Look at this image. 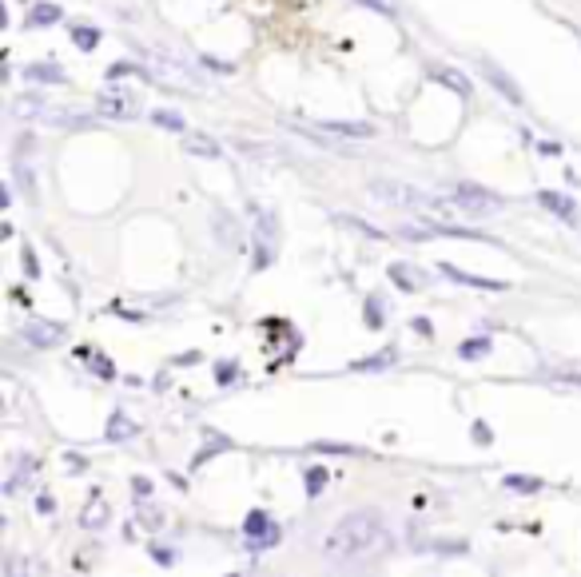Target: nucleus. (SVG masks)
<instances>
[{
    "instance_id": "19",
    "label": "nucleus",
    "mask_w": 581,
    "mask_h": 577,
    "mask_svg": "<svg viewBox=\"0 0 581 577\" xmlns=\"http://www.w3.org/2000/svg\"><path fill=\"white\" fill-rule=\"evenodd\" d=\"M136 434V423L124 415V410H112V418H108V442H119V438Z\"/></svg>"
},
{
    "instance_id": "15",
    "label": "nucleus",
    "mask_w": 581,
    "mask_h": 577,
    "mask_svg": "<svg viewBox=\"0 0 581 577\" xmlns=\"http://www.w3.org/2000/svg\"><path fill=\"white\" fill-rule=\"evenodd\" d=\"M57 21H60V8L48 4V0L29 8V29H48V24H57Z\"/></svg>"
},
{
    "instance_id": "9",
    "label": "nucleus",
    "mask_w": 581,
    "mask_h": 577,
    "mask_svg": "<svg viewBox=\"0 0 581 577\" xmlns=\"http://www.w3.org/2000/svg\"><path fill=\"white\" fill-rule=\"evenodd\" d=\"M538 204L558 215L561 223H577V204L569 196H561V191H538Z\"/></svg>"
},
{
    "instance_id": "39",
    "label": "nucleus",
    "mask_w": 581,
    "mask_h": 577,
    "mask_svg": "<svg viewBox=\"0 0 581 577\" xmlns=\"http://www.w3.org/2000/svg\"><path fill=\"white\" fill-rule=\"evenodd\" d=\"M136 494H140V498H147V494H152V482H147V478H136Z\"/></svg>"
},
{
    "instance_id": "30",
    "label": "nucleus",
    "mask_w": 581,
    "mask_h": 577,
    "mask_svg": "<svg viewBox=\"0 0 581 577\" xmlns=\"http://www.w3.org/2000/svg\"><path fill=\"white\" fill-rule=\"evenodd\" d=\"M311 450H327V454H358V446H347V442H315Z\"/></svg>"
},
{
    "instance_id": "13",
    "label": "nucleus",
    "mask_w": 581,
    "mask_h": 577,
    "mask_svg": "<svg viewBox=\"0 0 581 577\" xmlns=\"http://www.w3.org/2000/svg\"><path fill=\"white\" fill-rule=\"evenodd\" d=\"M322 132H335V136H358V140H371L374 124H343V120H319Z\"/></svg>"
},
{
    "instance_id": "27",
    "label": "nucleus",
    "mask_w": 581,
    "mask_h": 577,
    "mask_svg": "<svg viewBox=\"0 0 581 577\" xmlns=\"http://www.w3.org/2000/svg\"><path fill=\"white\" fill-rule=\"evenodd\" d=\"M506 490H518V494H538L541 478H518V474H506Z\"/></svg>"
},
{
    "instance_id": "37",
    "label": "nucleus",
    "mask_w": 581,
    "mask_h": 577,
    "mask_svg": "<svg viewBox=\"0 0 581 577\" xmlns=\"http://www.w3.org/2000/svg\"><path fill=\"white\" fill-rule=\"evenodd\" d=\"M358 4H366V8H374V13H383V16H394V8L386 4V0H358Z\"/></svg>"
},
{
    "instance_id": "2",
    "label": "nucleus",
    "mask_w": 581,
    "mask_h": 577,
    "mask_svg": "<svg viewBox=\"0 0 581 577\" xmlns=\"http://www.w3.org/2000/svg\"><path fill=\"white\" fill-rule=\"evenodd\" d=\"M454 204L470 215H494V212H502L506 199L490 188H478V183H454Z\"/></svg>"
},
{
    "instance_id": "32",
    "label": "nucleus",
    "mask_w": 581,
    "mask_h": 577,
    "mask_svg": "<svg viewBox=\"0 0 581 577\" xmlns=\"http://www.w3.org/2000/svg\"><path fill=\"white\" fill-rule=\"evenodd\" d=\"M402 240H430L435 235V227H399Z\"/></svg>"
},
{
    "instance_id": "6",
    "label": "nucleus",
    "mask_w": 581,
    "mask_h": 577,
    "mask_svg": "<svg viewBox=\"0 0 581 577\" xmlns=\"http://www.w3.org/2000/svg\"><path fill=\"white\" fill-rule=\"evenodd\" d=\"M24 338H29V346H36V351H48V346H60L68 338V331L60 323H48V319H29L24 323Z\"/></svg>"
},
{
    "instance_id": "16",
    "label": "nucleus",
    "mask_w": 581,
    "mask_h": 577,
    "mask_svg": "<svg viewBox=\"0 0 581 577\" xmlns=\"http://www.w3.org/2000/svg\"><path fill=\"white\" fill-rule=\"evenodd\" d=\"M438 80L446 88H454L462 100H470V92H474V84H470V76L466 72H458V68H438Z\"/></svg>"
},
{
    "instance_id": "21",
    "label": "nucleus",
    "mask_w": 581,
    "mask_h": 577,
    "mask_svg": "<svg viewBox=\"0 0 581 577\" xmlns=\"http://www.w3.org/2000/svg\"><path fill=\"white\" fill-rule=\"evenodd\" d=\"M219 450H232V438H219V434H211V442H207V446H204V450H199L196 458H191V470H199V466H204L211 454H219Z\"/></svg>"
},
{
    "instance_id": "5",
    "label": "nucleus",
    "mask_w": 581,
    "mask_h": 577,
    "mask_svg": "<svg viewBox=\"0 0 581 577\" xmlns=\"http://www.w3.org/2000/svg\"><path fill=\"white\" fill-rule=\"evenodd\" d=\"M478 68H482V76L490 80V88L502 92V96L510 100V104H525V96H522L518 80H514V76H506V72H502V64H497V60H490V57H478Z\"/></svg>"
},
{
    "instance_id": "25",
    "label": "nucleus",
    "mask_w": 581,
    "mask_h": 577,
    "mask_svg": "<svg viewBox=\"0 0 581 577\" xmlns=\"http://www.w3.org/2000/svg\"><path fill=\"white\" fill-rule=\"evenodd\" d=\"M152 124H155V127H168V132H188L183 116H180V112H168V108H160V112L152 116Z\"/></svg>"
},
{
    "instance_id": "20",
    "label": "nucleus",
    "mask_w": 581,
    "mask_h": 577,
    "mask_svg": "<svg viewBox=\"0 0 581 577\" xmlns=\"http://www.w3.org/2000/svg\"><path fill=\"white\" fill-rule=\"evenodd\" d=\"M29 80H36V84H68V76L60 68H52V64H32Z\"/></svg>"
},
{
    "instance_id": "33",
    "label": "nucleus",
    "mask_w": 581,
    "mask_h": 577,
    "mask_svg": "<svg viewBox=\"0 0 581 577\" xmlns=\"http://www.w3.org/2000/svg\"><path fill=\"white\" fill-rule=\"evenodd\" d=\"M108 76H144V68H136V64H112V68H108Z\"/></svg>"
},
{
    "instance_id": "38",
    "label": "nucleus",
    "mask_w": 581,
    "mask_h": 577,
    "mask_svg": "<svg viewBox=\"0 0 581 577\" xmlns=\"http://www.w3.org/2000/svg\"><path fill=\"white\" fill-rule=\"evenodd\" d=\"M24 271H29V279H36V275H40V263H36L32 251H24Z\"/></svg>"
},
{
    "instance_id": "35",
    "label": "nucleus",
    "mask_w": 581,
    "mask_h": 577,
    "mask_svg": "<svg viewBox=\"0 0 581 577\" xmlns=\"http://www.w3.org/2000/svg\"><path fill=\"white\" fill-rule=\"evenodd\" d=\"M92 371H100V379H116V371H112V363L104 359V354H96V363H92Z\"/></svg>"
},
{
    "instance_id": "26",
    "label": "nucleus",
    "mask_w": 581,
    "mask_h": 577,
    "mask_svg": "<svg viewBox=\"0 0 581 577\" xmlns=\"http://www.w3.org/2000/svg\"><path fill=\"white\" fill-rule=\"evenodd\" d=\"M29 474H36V458H21V470H16L13 478H8V486H4V494H16V490H21V482L29 478Z\"/></svg>"
},
{
    "instance_id": "3",
    "label": "nucleus",
    "mask_w": 581,
    "mask_h": 577,
    "mask_svg": "<svg viewBox=\"0 0 581 577\" xmlns=\"http://www.w3.org/2000/svg\"><path fill=\"white\" fill-rule=\"evenodd\" d=\"M366 191H371L374 199H383V204H399V207H427L430 204L418 188H410V183H394V179H371V188Z\"/></svg>"
},
{
    "instance_id": "24",
    "label": "nucleus",
    "mask_w": 581,
    "mask_h": 577,
    "mask_svg": "<svg viewBox=\"0 0 581 577\" xmlns=\"http://www.w3.org/2000/svg\"><path fill=\"white\" fill-rule=\"evenodd\" d=\"M303 486H307V498H315V494L327 486V470H322V466H307V470H303Z\"/></svg>"
},
{
    "instance_id": "36",
    "label": "nucleus",
    "mask_w": 581,
    "mask_h": 577,
    "mask_svg": "<svg viewBox=\"0 0 581 577\" xmlns=\"http://www.w3.org/2000/svg\"><path fill=\"white\" fill-rule=\"evenodd\" d=\"M474 442H482V446L494 442V434H490V426H486V423H474Z\"/></svg>"
},
{
    "instance_id": "12",
    "label": "nucleus",
    "mask_w": 581,
    "mask_h": 577,
    "mask_svg": "<svg viewBox=\"0 0 581 577\" xmlns=\"http://www.w3.org/2000/svg\"><path fill=\"white\" fill-rule=\"evenodd\" d=\"M211 227H216V240L224 247H239V243H243V235H239V223H235L232 212H216Z\"/></svg>"
},
{
    "instance_id": "28",
    "label": "nucleus",
    "mask_w": 581,
    "mask_h": 577,
    "mask_svg": "<svg viewBox=\"0 0 581 577\" xmlns=\"http://www.w3.org/2000/svg\"><path fill=\"white\" fill-rule=\"evenodd\" d=\"M255 223H260L263 240L275 243V235H279V219H275V212H260V215H255Z\"/></svg>"
},
{
    "instance_id": "10",
    "label": "nucleus",
    "mask_w": 581,
    "mask_h": 577,
    "mask_svg": "<svg viewBox=\"0 0 581 577\" xmlns=\"http://www.w3.org/2000/svg\"><path fill=\"white\" fill-rule=\"evenodd\" d=\"M243 534L251 538V542H255V538H263V546H271L275 538H279V526L267 518V510H251L247 521H243Z\"/></svg>"
},
{
    "instance_id": "29",
    "label": "nucleus",
    "mask_w": 581,
    "mask_h": 577,
    "mask_svg": "<svg viewBox=\"0 0 581 577\" xmlns=\"http://www.w3.org/2000/svg\"><path fill=\"white\" fill-rule=\"evenodd\" d=\"M339 223H347V227H355V232H363V235H371V240H383V232L371 223H363V219H355V215H339Z\"/></svg>"
},
{
    "instance_id": "40",
    "label": "nucleus",
    "mask_w": 581,
    "mask_h": 577,
    "mask_svg": "<svg viewBox=\"0 0 581 577\" xmlns=\"http://www.w3.org/2000/svg\"><path fill=\"white\" fill-rule=\"evenodd\" d=\"M538 152H541V155H561L558 144H538Z\"/></svg>"
},
{
    "instance_id": "1",
    "label": "nucleus",
    "mask_w": 581,
    "mask_h": 577,
    "mask_svg": "<svg viewBox=\"0 0 581 577\" xmlns=\"http://www.w3.org/2000/svg\"><path fill=\"white\" fill-rule=\"evenodd\" d=\"M391 549V526L378 510H355V514L339 518L330 526V534L322 538L319 554L335 565H347V562H363V557H374V554H386Z\"/></svg>"
},
{
    "instance_id": "22",
    "label": "nucleus",
    "mask_w": 581,
    "mask_h": 577,
    "mask_svg": "<svg viewBox=\"0 0 581 577\" xmlns=\"http://www.w3.org/2000/svg\"><path fill=\"white\" fill-rule=\"evenodd\" d=\"M72 44L80 52H92L100 44V29H84V24H72Z\"/></svg>"
},
{
    "instance_id": "14",
    "label": "nucleus",
    "mask_w": 581,
    "mask_h": 577,
    "mask_svg": "<svg viewBox=\"0 0 581 577\" xmlns=\"http://www.w3.org/2000/svg\"><path fill=\"white\" fill-rule=\"evenodd\" d=\"M363 323H366V331H383V327H386V299L383 295H366Z\"/></svg>"
},
{
    "instance_id": "18",
    "label": "nucleus",
    "mask_w": 581,
    "mask_h": 577,
    "mask_svg": "<svg viewBox=\"0 0 581 577\" xmlns=\"http://www.w3.org/2000/svg\"><path fill=\"white\" fill-rule=\"evenodd\" d=\"M391 363H399V351H378V354H371V359H358V363H350V374H363V371H383V366H391Z\"/></svg>"
},
{
    "instance_id": "23",
    "label": "nucleus",
    "mask_w": 581,
    "mask_h": 577,
    "mask_svg": "<svg viewBox=\"0 0 581 577\" xmlns=\"http://www.w3.org/2000/svg\"><path fill=\"white\" fill-rule=\"evenodd\" d=\"M104 521H108V506H104V502L92 498L88 506H84V514H80V526L92 529V526H104Z\"/></svg>"
},
{
    "instance_id": "8",
    "label": "nucleus",
    "mask_w": 581,
    "mask_h": 577,
    "mask_svg": "<svg viewBox=\"0 0 581 577\" xmlns=\"http://www.w3.org/2000/svg\"><path fill=\"white\" fill-rule=\"evenodd\" d=\"M386 275L394 279V287H399V291H427L430 287L427 271L410 267V263H391V267H386Z\"/></svg>"
},
{
    "instance_id": "7",
    "label": "nucleus",
    "mask_w": 581,
    "mask_h": 577,
    "mask_svg": "<svg viewBox=\"0 0 581 577\" xmlns=\"http://www.w3.org/2000/svg\"><path fill=\"white\" fill-rule=\"evenodd\" d=\"M438 275H446V279H454V283H462V287H478V291H506L510 283H502V279H486V275H470L462 267H454V263H438Z\"/></svg>"
},
{
    "instance_id": "17",
    "label": "nucleus",
    "mask_w": 581,
    "mask_h": 577,
    "mask_svg": "<svg viewBox=\"0 0 581 577\" xmlns=\"http://www.w3.org/2000/svg\"><path fill=\"white\" fill-rule=\"evenodd\" d=\"M494 351V343L486 335H478V338H466L462 346H458V359H466V363H474V359H486V354Z\"/></svg>"
},
{
    "instance_id": "34",
    "label": "nucleus",
    "mask_w": 581,
    "mask_h": 577,
    "mask_svg": "<svg viewBox=\"0 0 581 577\" xmlns=\"http://www.w3.org/2000/svg\"><path fill=\"white\" fill-rule=\"evenodd\" d=\"M235 371H239V363H227V366L219 363L216 366V382H235Z\"/></svg>"
},
{
    "instance_id": "11",
    "label": "nucleus",
    "mask_w": 581,
    "mask_h": 577,
    "mask_svg": "<svg viewBox=\"0 0 581 577\" xmlns=\"http://www.w3.org/2000/svg\"><path fill=\"white\" fill-rule=\"evenodd\" d=\"M183 144H188L191 155H204V160H216V155H224L219 140H216V136H207V132H183Z\"/></svg>"
},
{
    "instance_id": "4",
    "label": "nucleus",
    "mask_w": 581,
    "mask_h": 577,
    "mask_svg": "<svg viewBox=\"0 0 581 577\" xmlns=\"http://www.w3.org/2000/svg\"><path fill=\"white\" fill-rule=\"evenodd\" d=\"M96 112L104 120H136L140 116V100L128 96V88H108L96 96Z\"/></svg>"
},
{
    "instance_id": "31",
    "label": "nucleus",
    "mask_w": 581,
    "mask_h": 577,
    "mask_svg": "<svg viewBox=\"0 0 581 577\" xmlns=\"http://www.w3.org/2000/svg\"><path fill=\"white\" fill-rule=\"evenodd\" d=\"M140 518H144L152 529H160V526H163V514H160V510H152L147 502H140Z\"/></svg>"
}]
</instances>
